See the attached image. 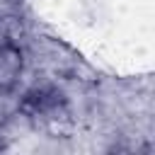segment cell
<instances>
[{
  "label": "cell",
  "mask_w": 155,
  "mask_h": 155,
  "mask_svg": "<svg viewBox=\"0 0 155 155\" xmlns=\"http://www.w3.org/2000/svg\"><path fill=\"white\" fill-rule=\"evenodd\" d=\"M58 92H53V90H31L27 97H24V109L29 111V114H46V111H51L53 107H58Z\"/></svg>",
  "instance_id": "6da1fadb"
},
{
  "label": "cell",
  "mask_w": 155,
  "mask_h": 155,
  "mask_svg": "<svg viewBox=\"0 0 155 155\" xmlns=\"http://www.w3.org/2000/svg\"><path fill=\"white\" fill-rule=\"evenodd\" d=\"M22 68V58H19V51L7 44V41H0V80H15V75L19 73Z\"/></svg>",
  "instance_id": "7a4b0ae2"
}]
</instances>
